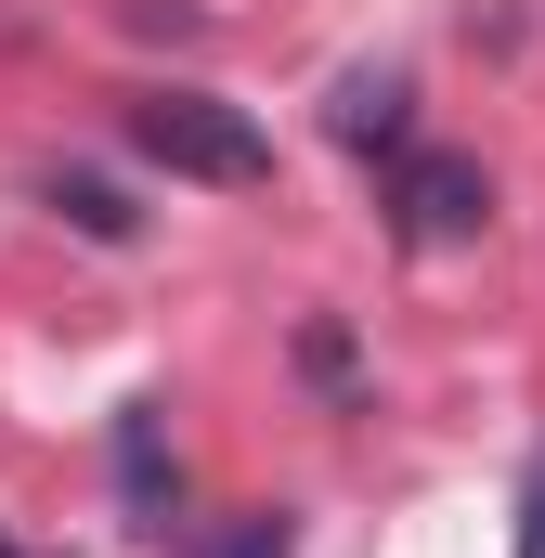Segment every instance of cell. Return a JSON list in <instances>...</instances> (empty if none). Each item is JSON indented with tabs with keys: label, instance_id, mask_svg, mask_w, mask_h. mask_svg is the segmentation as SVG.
I'll return each instance as SVG.
<instances>
[{
	"label": "cell",
	"instance_id": "7",
	"mask_svg": "<svg viewBox=\"0 0 545 558\" xmlns=\"http://www.w3.org/2000/svg\"><path fill=\"white\" fill-rule=\"evenodd\" d=\"M299 377L325 403H351V325H299Z\"/></svg>",
	"mask_w": 545,
	"mask_h": 558
},
{
	"label": "cell",
	"instance_id": "8",
	"mask_svg": "<svg viewBox=\"0 0 545 558\" xmlns=\"http://www.w3.org/2000/svg\"><path fill=\"white\" fill-rule=\"evenodd\" d=\"M520 558H545V441H533V481H520Z\"/></svg>",
	"mask_w": 545,
	"mask_h": 558
},
{
	"label": "cell",
	"instance_id": "6",
	"mask_svg": "<svg viewBox=\"0 0 545 558\" xmlns=\"http://www.w3.org/2000/svg\"><path fill=\"white\" fill-rule=\"evenodd\" d=\"M169 558H286V520L272 507H234L221 533H169Z\"/></svg>",
	"mask_w": 545,
	"mask_h": 558
},
{
	"label": "cell",
	"instance_id": "2",
	"mask_svg": "<svg viewBox=\"0 0 545 558\" xmlns=\"http://www.w3.org/2000/svg\"><path fill=\"white\" fill-rule=\"evenodd\" d=\"M390 221H403V247H481L494 234V169L455 156V143H403L390 156Z\"/></svg>",
	"mask_w": 545,
	"mask_h": 558
},
{
	"label": "cell",
	"instance_id": "5",
	"mask_svg": "<svg viewBox=\"0 0 545 558\" xmlns=\"http://www.w3.org/2000/svg\"><path fill=\"white\" fill-rule=\"evenodd\" d=\"M52 208H65L92 247H131V234H143V208L118 195V182H92V169H52Z\"/></svg>",
	"mask_w": 545,
	"mask_h": 558
},
{
	"label": "cell",
	"instance_id": "9",
	"mask_svg": "<svg viewBox=\"0 0 545 558\" xmlns=\"http://www.w3.org/2000/svg\"><path fill=\"white\" fill-rule=\"evenodd\" d=\"M0 558H26V546H13V533H0Z\"/></svg>",
	"mask_w": 545,
	"mask_h": 558
},
{
	"label": "cell",
	"instance_id": "1",
	"mask_svg": "<svg viewBox=\"0 0 545 558\" xmlns=\"http://www.w3.org/2000/svg\"><path fill=\"white\" fill-rule=\"evenodd\" d=\"M131 156L169 182H208V195H247L272 182V131L221 92H131Z\"/></svg>",
	"mask_w": 545,
	"mask_h": 558
},
{
	"label": "cell",
	"instance_id": "3",
	"mask_svg": "<svg viewBox=\"0 0 545 558\" xmlns=\"http://www.w3.org/2000/svg\"><path fill=\"white\" fill-rule=\"evenodd\" d=\"M118 494H131L143 533H169V403H118Z\"/></svg>",
	"mask_w": 545,
	"mask_h": 558
},
{
	"label": "cell",
	"instance_id": "4",
	"mask_svg": "<svg viewBox=\"0 0 545 558\" xmlns=\"http://www.w3.org/2000/svg\"><path fill=\"white\" fill-rule=\"evenodd\" d=\"M403 78H390V65H351V78H338V92H325V131L351 143V156H403Z\"/></svg>",
	"mask_w": 545,
	"mask_h": 558
}]
</instances>
